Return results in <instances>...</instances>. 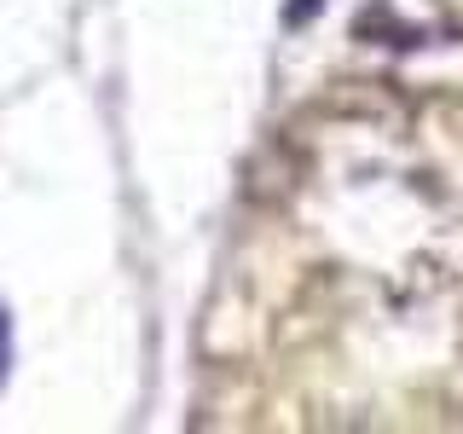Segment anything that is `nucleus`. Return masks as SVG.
I'll return each instance as SVG.
<instances>
[{"label":"nucleus","instance_id":"obj_1","mask_svg":"<svg viewBox=\"0 0 463 434\" xmlns=\"http://www.w3.org/2000/svg\"><path fill=\"white\" fill-rule=\"evenodd\" d=\"M6 359H12V342H6V318H0V376H6Z\"/></svg>","mask_w":463,"mask_h":434}]
</instances>
